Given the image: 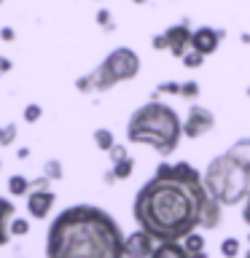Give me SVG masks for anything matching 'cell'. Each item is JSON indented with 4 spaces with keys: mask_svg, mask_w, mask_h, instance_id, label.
<instances>
[{
    "mask_svg": "<svg viewBox=\"0 0 250 258\" xmlns=\"http://www.w3.org/2000/svg\"><path fill=\"white\" fill-rule=\"evenodd\" d=\"M221 202L210 197L202 172L189 161H161L151 180L140 185L132 202L137 229L148 231L156 242H180L197 231L221 223Z\"/></svg>",
    "mask_w": 250,
    "mask_h": 258,
    "instance_id": "cell-1",
    "label": "cell"
},
{
    "mask_svg": "<svg viewBox=\"0 0 250 258\" xmlns=\"http://www.w3.org/2000/svg\"><path fill=\"white\" fill-rule=\"evenodd\" d=\"M118 221L97 205L65 207L46 231V258H124Z\"/></svg>",
    "mask_w": 250,
    "mask_h": 258,
    "instance_id": "cell-2",
    "label": "cell"
},
{
    "mask_svg": "<svg viewBox=\"0 0 250 258\" xmlns=\"http://www.w3.org/2000/svg\"><path fill=\"white\" fill-rule=\"evenodd\" d=\"M210 197L223 207H234L250 197V137H242L226 153L215 156L202 172Z\"/></svg>",
    "mask_w": 250,
    "mask_h": 258,
    "instance_id": "cell-3",
    "label": "cell"
},
{
    "mask_svg": "<svg viewBox=\"0 0 250 258\" xmlns=\"http://www.w3.org/2000/svg\"><path fill=\"white\" fill-rule=\"evenodd\" d=\"M183 137V121L172 105L161 100H148L127 121V140L135 145H151L159 156L177 151Z\"/></svg>",
    "mask_w": 250,
    "mask_h": 258,
    "instance_id": "cell-4",
    "label": "cell"
},
{
    "mask_svg": "<svg viewBox=\"0 0 250 258\" xmlns=\"http://www.w3.org/2000/svg\"><path fill=\"white\" fill-rule=\"evenodd\" d=\"M140 54L129 46H118L97 64L92 73L76 78V89L81 94H92V92H110L113 86L124 84V81L137 78L140 73Z\"/></svg>",
    "mask_w": 250,
    "mask_h": 258,
    "instance_id": "cell-5",
    "label": "cell"
},
{
    "mask_svg": "<svg viewBox=\"0 0 250 258\" xmlns=\"http://www.w3.org/2000/svg\"><path fill=\"white\" fill-rule=\"evenodd\" d=\"M46 175L35 177V180H30V194L24 197V205H27V215L32 221H46L48 215H51V210L56 205V194L51 191V185H48Z\"/></svg>",
    "mask_w": 250,
    "mask_h": 258,
    "instance_id": "cell-6",
    "label": "cell"
},
{
    "mask_svg": "<svg viewBox=\"0 0 250 258\" xmlns=\"http://www.w3.org/2000/svg\"><path fill=\"white\" fill-rule=\"evenodd\" d=\"M215 129V113L205 108V105H197L194 102L189 113H185V121H183V137L189 140H199L202 135L213 132Z\"/></svg>",
    "mask_w": 250,
    "mask_h": 258,
    "instance_id": "cell-7",
    "label": "cell"
},
{
    "mask_svg": "<svg viewBox=\"0 0 250 258\" xmlns=\"http://www.w3.org/2000/svg\"><path fill=\"white\" fill-rule=\"evenodd\" d=\"M191 35H194V27L189 24V19L172 24V27L164 30V38H167V51L175 56V59H183V54L191 48Z\"/></svg>",
    "mask_w": 250,
    "mask_h": 258,
    "instance_id": "cell-8",
    "label": "cell"
},
{
    "mask_svg": "<svg viewBox=\"0 0 250 258\" xmlns=\"http://www.w3.org/2000/svg\"><path fill=\"white\" fill-rule=\"evenodd\" d=\"M226 38V30H213V27H197L191 35V48L194 51H199L202 56H210L218 51V46H221V40Z\"/></svg>",
    "mask_w": 250,
    "mask_h": 258,
    "instance_id": "cell-9",
    "label": "cell"
},
{
    "mask_svg": "<svg viewBox=\"0 0 250 258\" xmlns=\"http://www.w3.org/2000/svg\"><path fill=\"white\" fill-rule=\"evenodd\" d=\"M153 247H156V239L143 229L124 237V258H151Z\"/></svg>",
    "mask_w": 250,
    "mask_h": 258,
    "instance_id": "cell-10",
    "label": "cell"
},
{
    "mask_svg": "<svg viewBox=\"0 0 250 258\" xmlns=\"http://www.w3.org/2000/svg\"><path fill=\"white\" fill-rule=\"evenodd\" d=\"M14 215H16L14 199L0 197V247H6L8 242H11V229H8V226H11Z\"/></svg>",
    "mask_w": 250,
    "mask_h": 258,
    "instance_id": "cell-11",
    "label": "cell"
},
{
    "mask_svg": "<svg viewBox=\"0 0 250 258\" xmlns=\"http://www.w3.org/2000/svg\"><path fill=\"white\" fill-rule=\"evenodd\" d=\"M151 258H189V250L183 247V242H156Z\"/></svg>",
    "mask_w": 250,
    "mask_h": 258,
    "instance_id": "cell-12",
    "label": "cell"
},
{
    "mask_svg": "<svg viewBox=\"0 0 250 258\" xmlns=\"http://www.w3.org/2000/svg\"><path fill=\"white\" fill-rule=\"evenodd\" d=\"M8 194H11V197H27L30 194V177L22 175V172L11 175L8 177Z\"/></svg>",
    "mask_w": 250,
    "mask_h": 258,
    "instance_id": "cell-13",
    "label": "cell"
},
{
    "mask_svg": "<svg viewBox=\"0 0 250 258\" xmlns=\"http://www.w3.org/2000/svg\"><path fill=\"white\" fill-rule=\"evenodd\" d=\"M132 172H135V159L132 156L121 159V161H116V164L110 167V175L116 177V180H127V177H132Z\"/></svg>",
    "mask_w": 250,
    "mask_h": 258,
    "instance_id": "cell-14",
    "label": "cell"
},
{
    "mask_svg": "<svg viewBox=\"0 0 250 258\" xmlns=\"http://www.w3.org/2000/svg\"><path fill=\"white\" fill-rule=\"evenodd\" d=\"M92 140H94V145L100 151H105L108 153L113 145H116V137H113V132L110 129H105V126H100V129H94V135H92Z\"/></svg>",
    "mask_w": 250,
    "mask_h": 258,
    "instance_id": "cell-15",
    "label": "cell"
},
{
    "mask_svg": "<svg viewBox=\"0 0 250 258\" xmlns=\"http://www.w3.org/2000/svg\"><path fill=\"white\" fill-rule=\"evenodd\" d=\"M180 242L189 253H202V250H205V234H199V231H191L189 237H183Z\"/></svg>",
    "mask_w": 250,
    "mask_h": 258,
    "instance_id": "cell-16",
    "label": "cell"
},
{
    "mask_svg": "<svg viewBox=\"0 0 250 258\" xmlns=\"http://www.w3.org/2000/svg\"><path fill=\"white\" fill-rule=\"evenodd\" d=\"M43 175L48 177V180H62V175H65V167H62V161L59 159H48L43 161Z\"/></svg>",
    "mask_w": 250,
    "mask_h": 258,
    "instance_id": "cell-17",
    "label": "cell"
},
{
    "mask_svg": "<svg viewBox=\"0 0 250 258\" xmlns=\"http://www.w3.org/2000/svg\"><path fill=\"white\" fill-rule=\"evenodd\" d=\"M16 135H19V129H16L14 121H11V124H3V126H0V148L14 145V143H16Z\"/></svg>",
    "mask_w": 250,
    "mask_h": 258,
    "instance_id": "cell-18",
    "label": "cell"
},
{
    "mask_svg": "<svg viewBox=\"0 0 250 258\" xmlns=\"http://www.w3.org/2000/svg\"><path fill=\"white\" fill-rule=\"evenodd\" d=\"M40 118H43V108H40L38 102H30L27 108L22 110V121H24V124H38Z\"/></svg>",
    "mask_w": 250,
    "mask_h": 258,
    "instance_id": "cell-19",
    "label": "cell"
},
{
    "mask_svg": "<svg viewBox=\"0 0 250 258\" xmlns=\"http://www.w3.org/2000/svg\"><path fill=\"white\" fill-rule=\"evenodd\" d=\"M183 68H189V70H197V68H202L205 64V56H202L199 51H194V48H189V51L183 54Z\"/></svg>",
    "mask_w": 250,
    "mask_h": 258,
    "instance_id": "cell-20",
    "label": "cell"
},
{
    "mask_svg": "<svg viewBox=\"0 0 250 258\" xmlns=\"http://www.w3.org/2000/svg\"><path fill=\"white\" fill-rule=\"evenodd\" d=\"M221 255L223 258H237L239 255V242L234 239V237H226L221 242Z\"/></svg>",
    "mask_w": 250,
    "mask_h": 258,
    "instance_id": "cell-21",
    "label": "cell"
},
{
    "mask_svg": "<svg viewBox=\"0 0 250 258\" xmlns=\"http://www.w3.org/2000/svg\"><path fill=\"white\" fill-rule=\"evenodd\" d=\"M11 237H24V234H30V221L27 218H16L14 215V221H11Z\"/></svg>",
    "mask_w": 250,
    "mask_h": 258,
    "instance_id": "cell-22",
    "label": "cell"
},
{
    "mask_svg": "<svg viewBox=\"0 0 250 258\" xmlns=\"http://www.w3.org/2000/svg\"><path fill=\"white\" fill-rule=\"evenodd\" d=\"M180 97L183 100H197L199 97V84L197 81H183L180 84Z\"/></svg>",
    "mask_w": 250,
    "mask_h": 258,
    "instance_id": "cell-23",
    "label": "cell"
},
{
    "mask_svg": "<svg viewBox=\"0 0 250 258\" xmlns=\"http://www.w3.org/2000/svg\"><path fill=\"white\" fill-rule=\"evenodd\" d=\"M97 24H100L102 30H113V14L108 11V8H100V11H97Z\"/></svg>",
    "mask_w": 250,
    "mask_h": 258,
    "instance_id": "cell-24",
    "label": "cell"
},
{
    "mask_svg": "<svg viewBox=\"0 0 250 258\" xmlns=\"http://www.w3.org/2000/svg\"><path fill=\"white\" fill-rule=\"evenodd\" d=\"M108 156H110V161H113V164H116V161H121V159H127L129 156V153H127V148H124V145H113V148L108 151Z\"/></svg>",
    "mask_w": 250,
    "mask_h": 258,
    "instance_id": "cell-25",
    "label": "cell"
},
{
    "mask_svg": "<svg viewBox=\"0 0 250 258\" xmlns=\"http://www.w3.org/2000/svg\"><path fill=\"white\" fill-rule=\"evenodd\" d=\"M151 46L156 48V51H167V38H164V32H159V35H153Z\"/></svg>",
    "mask_w": 250,
    "mask_h": 258,
    "instance_id": "cell-26",
    "label": "cell"
},
{
    "mask_svg": "<svg viewBox=\"0 0 250 258\" xmlns=\"http://www.w3.org/2000/svg\"><path fill=\"white\" fill-rule=\"evenodd\" d=\"M14 38H16V30H14V27H0V40L14 43Z\"/></svg>",
    "mask_w": 250,
    "mask_h": 258,
    "instance_id": "cell-27",
    "label": "cell"
},
{
    "mask_svg": "<svg viewBox=\"0 0 250 258\" xmlns=\"http://www.w3.org/2000/svg\"><path fill=\"white\" fill-rule=\"evenodd\" d=\"M11 70H14V62L8 56H0V76H8Z\"/></svg>",
    "mask_w": 250,
    "mask_h": 258,
    "instance_id": "cell-28",
    "label": "cell"
},
{
    "mask_svg": "<svg viewBox=\"0 0 250 258\" xmlns=\"http://www.w3.org/2000/svg\"><path fill=\"white\" fill-rule=\"evenodd\" d=\"M242 221L250 226V197H247V202H245V210H242Z\"/></svg>",
    "mask_w": 250,
    "mask_h": 258,
    "instance_id": "cell-29",
    "label": "cell"
},
{
    "mask_svg": "<svg viewBox=\"0 0 250 258\" xmlns=\"http://www.w3.org/2000/svg\"><path fill=\"white\" fill-rule=\"evenodd\" d=\"M16 159H19V161L22 159H30V148H27V145H22V148L16 151Z\"/></svg>",
    "mask_w": 250,
    "mask_h": 258,
    "instance_id": "cell-30",
    "label": "cell"
},
{
    "mask_svg": "<svg viewBox=\"0 0 250 258\" xmlns=\"http://www.w3.org/2000/svg\"><path fill=\"white\" fill-rule=\"evenodd\" d=\"M189 258H207V253L202 250V253H189Z\"/></svg>",
    "mask_w": 250,
    "mask_h": 258,
    "instance_id": "cell-31",
    "label": "cell"
},
{
    "mask_svg": "<svg viewBox=\"0 0 250 258\" xmlns=\"http://www.w3.org/2000/svg\"><path fill=\"white\" fill-rule=\"evenodd\" d=\"M132 3H137V6H143V3H148V0H132Z\"/></svg>",
    "mask_w": 250,
    "mask_h": 258,
    "instance_id": "cell-32",
    "label": "cell"
},
{
    "mask_svg": "<svg viewBox=\"0 0 250 258\" xmlns=\"http://www.w3.org/2000/svg\"><path fill=\"white\" fill-rule=\"evenodd\" d=\"M245 258H250V247H247V253H245Z\"/></svg>",
    "mask_w": 250,
    "mask_h": 258,
    "instance_id": "cell-33",
    "label": "cell"
},
{
    "mask_svg": "<svg viewBox=\"0 0 250 258\" xmlns=\"http://www.w3.org/2000/svg\"><path fill=\"white\" fill-rule=\"evenodd\" d=\"M0 169H3V159H0Z\"/></svg>",
    "mask_w": 250,
    "mask_h": 258,
    "instance_id": "cell-34",
    "label": "cell"
},
{
    "mask_svg": "<svg viewBox=\"0 0 250 258\" xmlns=\"http://www.w3.org/2000/svg\"><path fill=\"white\" fill-rule=\"evenodd\" d=\"M247 97H250V86H247Z\"/></svg>",
    "mask_w": 250,
    "mask_h": 258,
    "instance_id": "cell-35",
    "label": "cell"
},
{
    "mask_svg": "<svg viewBox=\"0 0 250 258\" xmlns=\"http://www.w3.org/2000/svg\"><path fill=\"white\" fill-rule=\"evenodd\" d=\"M3 3H6V0H0V6H3Z\"/></svg>",
    "mask_w": 250,
    "mask_h": 258,
    "instance_id": "cell-36",
    "label": "cell"
},
{
    "mask_svg": "<svg viewBox=\"0 0 250 258\" xmlns=\"http://www.w3.org/2000/svg\"><path fill=\"white\" fill-rule=\"evenodd\" d=\"M97 3H102V0H97Z\"/></svg>",
    "mask_w": 250,
    "mask_h": 258,
    "instance_id": "cell-37",
    "label": "cell"
},
{
    "mask_svg": "<svg viewBox=\"0 0 250 258\" xmlns=\"http://www.w3.org/2000/svg\"><path fill=\"white\" fill-rule=\"evenodd\" d=\"M247 239H250V234H247Z\"/></svg>",
    "mask_w": 250,
    "mask_h": 258,
    "instance_id": "cell-38",
    "label": "cell"
}]
</instances>
